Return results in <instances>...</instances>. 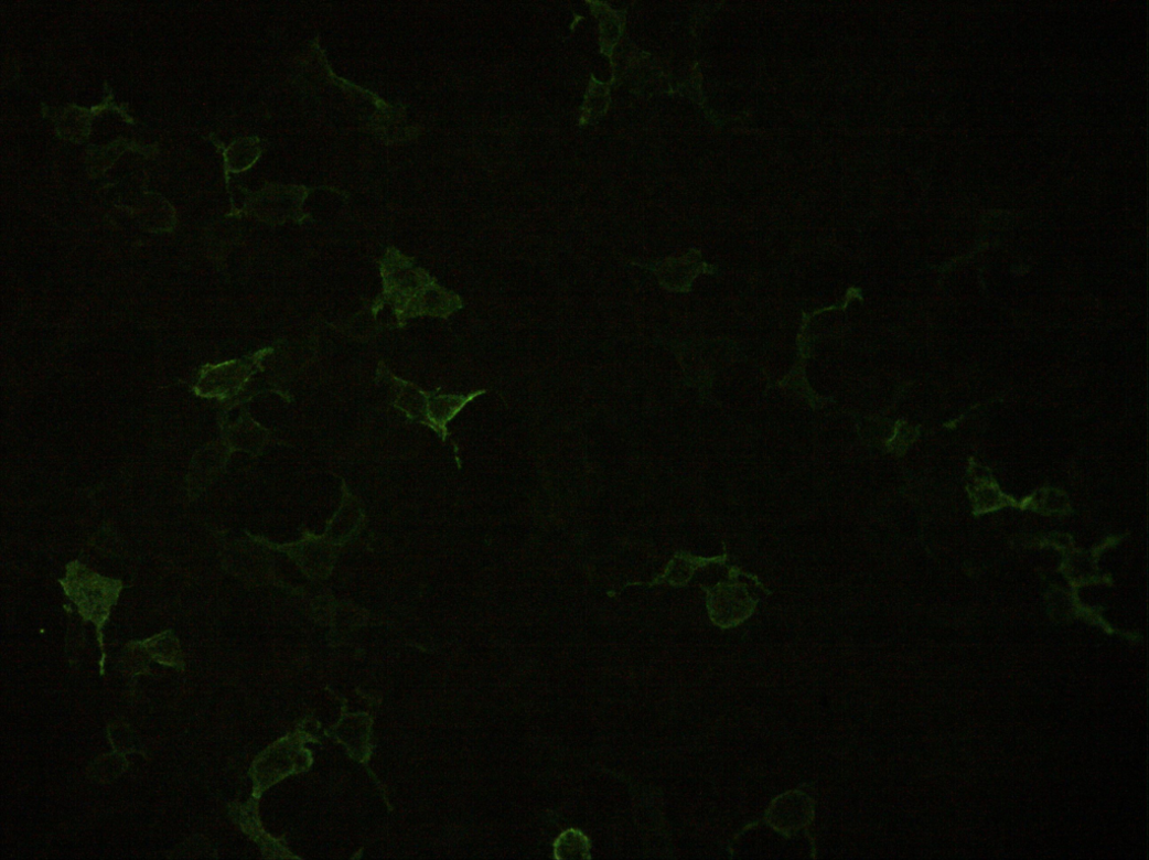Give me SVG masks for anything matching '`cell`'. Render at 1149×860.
Returning a JSON list of instances; mask_svg holds the SVG:
<instances>
[{
    "label": "cell",
    "mask_w": 1149,
    "mask_h": 860,
    "mask_svg": "<svg viewBox=\"0 0 1149 860\" xmlns=\"http://www.w3.org/2000/svg\"><path fill=\"white\" fill-rule=\"evenodd\" d=\"M813 818L812 802L799 791H791L776 798L767 813V823L785 836L798 831Z\"/></svg>",
    "instance_id": "1"
}]
</instances>
